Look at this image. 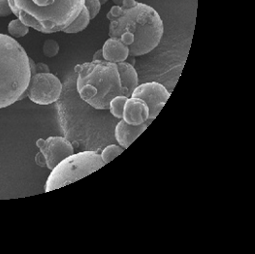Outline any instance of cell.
<instances>
[{
    "mask_svg": "<svg viewBox=\"0 0 255 254\" xmlns=\"http://www.w3.org/2000/svg\"><path fill=\"white\" fill-rule=\"evenodd\" d=\"M50 67L45 63H36V73H49Z\"/></svg>",
    "mask_w": 255,
    "mask_h": 254,
    "instance_id": "obj_20",
    "label": "cell"
},
{
    "mask_svg": "<svg viewBox=\"0 0 255 254\" xmlns=\"http://www.w3.org/2000/svg\"><path fill=\"white\" fill-rule=\"evenodd\" d=\"M101 50L104 60L113 63L127 61L128 57L130 56L129 49L121 40L117 38L109 37V39L104 43Z\"/></svg>",
    "mask_w": 255,
    "mask_h": 254,
    "instance_id": "obj_11",
    "label": "cell"
},
{
    "mask_svg": "<svg viewBox=\"0 0 255 254\" xmlns=\"http://www.w3.org/2000/svg\"><path fill=\"white\" fill-rule=\"evenodd\" d=\"M29 67H30V72H31V76L36 74V63L34 62V60L32 58L29 57Z\"/></svg>",
    "mask_w": 255,
    "mask_h": 254,
    "instance_id": "obj_23",
    "label": "cell"
},
{
    "mask_svg": "<svg viewBox=\"0 0 255 254\" xmlns=\"http://www.w3.org/2000/svg\"><path fill=\"white\" fill-rule=\"evenodd\" d=\"M76 87L83 101L96 110H108L110 101L125 95L117 63L92 60L75 66Z\"/></svg>",
    "mask_w": 255,
    "mask_h": 254,
    "instance_id": "obj_3",
    "label": "cell"
},
{
    "mask_svg": "<svg viewBox=\"0 0 255 254\" xmlns=\"http://www.w3.org/2000/svg\"><path fill=\"white\" fill-rule=\"evenodd\" d=\"M31 72L29 56L13 37L0 34V109L26 96Z\"/></svg>",
    "mask_w": 255,
    "mask_h": 254,
    "instance_id": "obj_4",
    "label": "cell"
},
{
    "mask_svg": "<svg viewBox=\"0 0 255 254\" xmlns=\"http://www.w3.org/2000/svg\"><path fill=\"white\" fill-rule=\"evenodd\" d=\"M85 7L89 11L91 20L96 18L101 10V4L99 0H85Z\"/></svg>",
    "mask_w": 255,
    "mask_h": 254,
    "instance_id": "obj_18",
    "label": "cell"
},
{
    "mask_svg": "<svg viewBox=\"0 0 255 254\" xmlns=\"http://www.w3.org/2000/svg\"><path fill=\"white\" fill-rule=\"evenodd\" d=\"M92 60H104L103 54H102V50H98V51L93 55Z\"/></svg>",
    "mask_w": 255,
    "mask_h": 254,
    "instance_id": "obj_24",
    "label": "cell"
},
{
    "mask_svg": "<svg viewBox=\"0 0 255 254\" xmlns=\"http://www.w3.org/2000/svg\"><path fill=\"white\" fill-rule=\"evenodd\" d=\"M104 165L100 153L96 151L73 153L52 170L45 184V191L50 192L77 182L96 172Z\"/></svg>",
    "mask_w": 255,
    "mask_h": 254,
    "instance_id": "obj_5",
    "label": "cell"
},
{
    "mask_svg": "<svg viewBox=\"0 0 255 254\" xmlns=\"http://www.w3.org/2000/svg\"><path fill=\"white\" fill-rule=\"evenodd\" d=\"M108 1H109V0H99V2H100V4H101V5L106 4Z\"/></svg>",
    "mask_w": 255,
    "mask_h": 254,
    "instance_id": "obj_26",
    "label": "cell"
},
{
    "mask_svg": "<svg viewBox=\"0 0 255 254\" xmlns=\"http://www.w3.org/2000/svg\"><path fill=\"white\" fill-rule=\"evenodd\" d=\"M13 14V11L10 7L9 0H0V18L9 17Z\"/></svg>",
    "mask_w": 255,
    "mask_h": 254,
    "instance_id": "obj_19",
    "label": "cell"
},
{
    "mask_svg": "<svg viewBox=\"0 0 255 254\" xmlns=\"http://www.w3.org/2000/svg\"><path fill=\"white\" fill-rule=\"evenodd\" d=\"M106 18L110 21V38L121 40L133 57L152 52L164 34V24L159 14L144 3L137 2L131 8L114 5Z\"/></svg>",
    "mask_w": 255,
    "mask_h": 254,
    "instance_id": "obj_1",
    "label": "cell"
},
{
    "mask_svg": "<svg viewBox=\"0 0 255 254\" xmlns=\"http://www.w3.org/2000/svg\"><path fill=\"white\" fill-rule=\"evenodd\" d=\"M36 145L45 157L46 167L50 170L55 169L62 160L74 153L73 145L63 137H50L47 140L39 139Z\"/></svg>",
    "mask_w": 255,
    "mask_h": 254,
    "instance_id": "obj_8",
    "label": "cell"
},
{
    "mask_svg": "<svg viewBox=\"0 0 255 254\" xmlns=\"http://www.w3.org/2000/svg\"><path fill=\"white\" fill-rule=\"evenodd\" d=\"M118 71L120 74L121 84L124 90V94L131 97L134 90L139 86V77L134 65L129 62L117 63Z\"/></svg>",
    "mask_w": 255,
    "mask_h": 254,
    "instance_id": "obj_12",
    "label": "cell"
},
{
    "mask_svg": "<svg viewBox=\"0 0 255 254\" xmlns=\"http://www.w3.org/2000/svg\"><path fill=\"white\" fill-rule=\"evenodd\" d=\"M122 120L131 126L143 125L149 121L148 106L140 98L128 97L124 107Z\"/></svg>",
    "mask_w": 255,
    "mask_h": 254,
    "instance_id": "obj_9",
    "label": "cell"
},
{
    "mask_svg": "<svg viewBox=\"0 0 255 254\" xmlns=\"http://www.w3.org/2000/svg\"><path fill=\"white\" fill-rule=\"evenodd\" d=\"M8 32L13 38H20L27 35L29 32V27L25 25L19 18H17L9 23Z\"/></svg>",
    "mask_w": 255,
    "mask_h": 254,
    "instance_id": "obj_15",
    "label": "cell"
},
{
    "mask_svg": "<svg viewBox=\"0 0 255 254\" xmlns=\"http://www.w3.org/2000/svg\"><path fill=\"white\" fill-rule=\"evenodd\" d=\"M90 21H91V17H90L89 11L87 10L86 7H84V9L80 13V15L75 18V20L67 28H65L63 30V32L67 33V34L82 32L83 30H85L88 27V25L90 24Z\"/></svg>",
    "mask_w": 255,
    "mask_h": 254,
    "instance_id": "obj_13",
    "label": "cell"
},
{
    "mask_svg": "<svg viewBox=\"0 0 255 254\" xmlns=\"http://www.w3.org/2000/svg\"><path fill=\"white\" fill-rule=\"evenodd\" d=\"M123 1H124V0H112V2L114 3V5H116V6H122Z\"/></svg>",
    "mask_w": 255,
    "mask_h": 254,
    "instance_id": "obj_25",
    "label": "cell"
},
{
    "mask_svg": "<svg viewBox=\"0 0 255 254\" xmlns=\"http://www.w3.org/2000/svg\"><path fill=\"white\" fill-rule=\"evenodd\" d=\"M147 127V122L140 126H131L121 120L115 127V139L119 145L127 149L146 131Z\"/></svg>",
    "mask_w": 255,
    "mask_h": 254,
    "instance_id": "obj_10",
    "label": "cell"
},
{
    "mask_svg": "<svg viewBox=\"0 0 255 254\" xmlns=\"http://www.w3.org/2000/svg\"><path fill=\"white\" fill-rule=\"evenodd\" d=\"M171 93L163 85L157 82H148L139 85L131 96L144 100L149 109V121H153L164 107Z\"/></svg>",
    "mask_w": 255,
    "mask_h": 254,
    "instance_id": "obj_7",
    "label": "cell"
},
{
    "mask_svg": "<svg viewBox=\"0 0 255 254\" xmlns=\"http://www.w3.org/2000/svg\"><path fill=\"white\" fill-rule=\"evenodd\" d=\"M35 162H36L37 165L40 166V167H46L45 157H44V155H43L41 152L37 153L36 156H35Z\"/></svg>",
    "mask_w": 255,
    "mask_h": 254,
    "instance_id": "obj_21",
    "label": "cell"
},
{
    "mask_svg": "<svg viewBox=\"0 0 255 254\" xmlns=\"http://www.w3.org/2000/svg\"><path fill=\"white\" fill-rule=\"evenodd\" d=\"M13 14L41 33L63 31L85 7V0H9Z\"/></svg>",
    "mask_w": 255,
    "mask_h": 254,
    "instance_id": "obj_2",
    "label": "cell"
},
{
    "mask_svg": "<svg viewBox=\"0 0 255 254\" xmlns=\"http://www.w3.org/2000/svg\"><path fill=\"white\" fill-rule=\"evenodd\" d=\"M136 4H137L136 0H124L123 4H122V7H124V8H131V7L135 6Z\"/></svg>",
    "mask_w": 255,
    "mask_h": 254,
    "instance_id": "obj_22",
    "label": "cell"
},
{
    "mask_svg": "<svg viewBox=\"0 0 255 254\" xmlns=\"http://www.w3.org/2000/svg\"><path fill=\"white\" fill-rule=\"evenodd\" d=\"M43 53L47 57H55L59 53L58 43L53 39L46 40L43 45Z\"/></svg>",
    "mask_w": 255,
    "mask_h": 254,
    "instance_id": "obj_17",
    "label": "cell"
},
{
    "mask_svg": "<svg viewBox=\"0 0 255 254\" xmlns=\"http://www.w3.org/2000/svg\"><path fill=\"white\" fill-rule=\"evenodd\" d=\"M128 96L126 95H118L116 97H114L109 103V108L108 110L110 113L116 118V119H121L123 118V111L125 104L128 100Z\"/></svg>",
    "mask_w": 255,
    "mask_h": 254,
    "instance_id": "obj_14",
    "label": "cell"
},
{
    "mask_svg": "<svg viewBox=\"0 0 255 254\" xmlns=\"http://www.w3.org/2000/svg\"><path fill=\"white\" fill-rule=\"evenodd\" d=\"M62 90L61 81L54 74L36 73L30 78L26 96L38 105H50L60 98Z\"/></svg>",
    "mask_w": 255,
    "mask_h": 254,
    "instance_id": "obj_6",
    "label": "cell"
},
{
    "mask_svg": "<svg viewBox=\"0 0 255 254\" xmlns=\"http://www.w3.org/2000/svg\"><path fill=\"white\" fill-rule=\"evenodd\" d=\"M125 148H123L121 145H110L106 146L100 153L101 159L103 162L106 164L110 163L113 159L118 157L120 154L123 153Z\"/></svg>",
    "mask_w": 255,
    "mask_h": 254,
    "instance_id": "obj_16",
    "label": "cell"
}]
</instances>
